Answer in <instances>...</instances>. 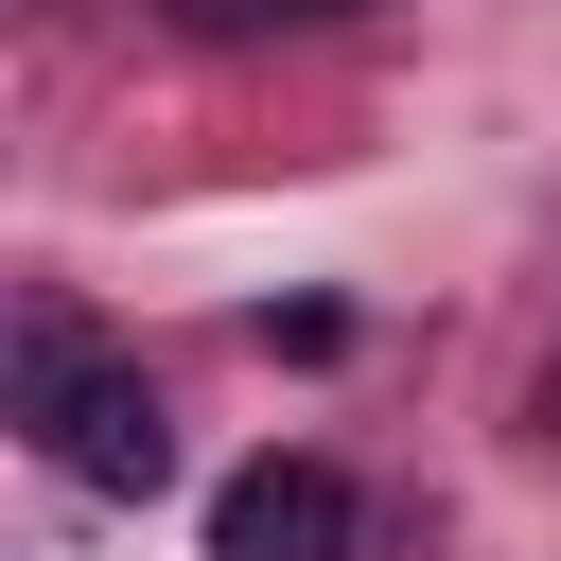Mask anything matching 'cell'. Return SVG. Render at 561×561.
<instances>
[{
    "label": "cell",
    "instance_id": "cell-1",
    "mask_svg": "<svg viewBox=\"0 0 561 561\" xmlns=\"http://www.w3.org/2000/svg\"><path fill=\"white\" fill-rule=\"evenodd\" d=\"M35 456H53L70 491H105V508H140V491L175 473V421H158V386H140V368H105V351H88V368H70L53 403H35Z\"/></svg>",
    "mask_w": 561,
    "mask_h": 561
},
{
    "label": "cell",
    "instance_id": "cell-2",
    "mask_svg": "<svg viewBox=\"0 0 561 561\" xmlns=\"http://www.w3.org/2000/svg\"><path fill=\"white\" fill-rule=\"evenodd\" d=\"M210 561H351V473L333 456H245L210 491Z\"/></svg>",
    "mask_w": 561,
    "mask_h": 561
},
{
    "label": "cell",
    "instance_id": "cell-3",
    "mask_svg": "<svg viewBox=\"0 0 561 561\" xmlns=\"http://www.w3.org/2000/svg\"><path fill=\"white\" fill-rule=\"evenodd\" d=\"M193 35H280V18H368V0H175Z\"/></svg>",
    "mask_w": 561,
    "mask_h": 561
}]
</instances>
